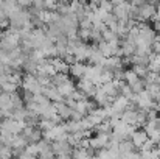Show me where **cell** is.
Masks as SVG:
<instances>
[{"label":"cell","instance_id":"cell-9","mask_svg":"<svg viewBox=\"0 0 160 159\" xmlns=\"http://www.w3.org/2000/svg\"><path fill=\"white\" fill-rule=\"evenodd\" d=\"M56 87H58V91L61 92V95H64L65 98H67V97H70V95H72V92L76 89V86H75V83H73L72 80H68V81H65V83H62V84L56 86Z\"/></svg>","mask_w":160,"mask_h":159},{"label":"cell","instance_id":"cell-4","mask_svg":"<svg viewBox=\"0 0 160 159\" xmlns=\"http://www.w3.org/2000/svg\"><path fill=\"white\" fill-rule=\"evenodd\" d=\"M148 139H149V136H148V133H146L145 130H138V128H137V130L131 134V140L134 142V145H135L138 150L145 145V142H146Z\"/></svg>","mask_w":160,"mask_h":159},{"label":"cell","instance_id":"cell-15","mask_svg":"<svg viewBox=\"0 0 160 159\" xmlns=\"http://www.w3.org/2000/svg\"><path fill=\"white\" fill-rule=\"evenodd\" d=\"M117 38H120L113 30H110V28H106L104 31H103V39L107 41V42H110V41H113V39H117Z\"/></svg>","mask_w":160,"mask_h":159},{"label":"cell","instance_id":"cell-16","mask_svg":"<svg viewBox=\"0 0 160 159\" xmlns=\"http://www.w3.org/2000/svg\"><path fill=\"white\" fill-rule=\"evenodd\" d=\"M11 156H14L11 147H6L5 145L3 148H0V158H11Z\"/></svg>","mask_w":160,"mask_h":159},{"label":"cell","instance_id":"cell-5","mask_svg":"<svg viewBox=\"0 0 160 159\" xmlns=\"http://www.w3.org/2000/svg\"><path fill=\"white\" fill-rule=\"evenodd\" d=\"M93 100L97 102V105L101 106V108H107V106L112 105V102H113V98H112V97H109L101 87H98V89H97V92H95V95H93Z\"/></svg>","mask_w":160,"mask_h":159},{"label":"cell","instance_id":"cell-7","mask_svg":"<svg viewBox=\"0 0 160 159\" xmlns=\"http://www.w3.org/2000/svg\"><path fill=\"white\" fill-rule=\"evenodd\" d=\"M0 109H5V111H14L12 95H11L9 92H5V91L0 92Z\"/></svg>","mask_w":160,"mask_h":159},{"label":"cell","instance_id":"cell-14","mask_svg":"<svg viewBox=\"0 0 160 159\" xmlns=\"http://www.w3.org/2000/svg\"><path fill=\"white\" fill-rule=\"evenodd\" d=\"M17 89H19V84H16V83H12V81H5L3 84H2V91H5V92H9V94H12V92H17Z\"/></svg>","mask_w":160,"mask_h":159},{"label":"cell","instance_id":"cell-12","mask_svg":"<svg viewBox=\"0 0 160 159\" xmlns=\"http://www.w3.org/2000/svg\"><path fill=\"white\" fill-rule=\"evenodd\" d=\"M140 77L137 75V72L134 70V69H126L124 70V81L128 83V84H132L134 81H137Z\"/></svg>","mask_w":160,"mask_h":159},{"label":"cell","instance_id":"cell-11","mask_svg":"<svg viewBox=\"0 0 160 159\" xmlns=\"http://www.w3.org/2000/svg\"><path fill=\"white\" fill-rule=\"evenodd\" d=\"M70 78H68V73H65V72H58L56 75H53V78H52V84L53 86H59V84H62V83H65V81H68Z\"/></svg>","mask_w":160,"mask_h":159},{"label":"cell","instance_id":"cell-2","mask_svg":"<svg viewBox=\"0 0 160 159\" xmlns=\"http://www.w3.org/2000/svg\"><path fill=\"white\" fill-rule=\"evenodd\" d=\"M76 87H78L86 97H93L95 92H97V89H98V86H97L92 80H89V78H86V77H82V78L78 80Z\"/></svg>","mask_w":160,"mask_h":159},{"label":"cell","instance_id":"cell-3","mask_svg":"<svg viewBox=\"0 0 160 159\" xmlns=\"http://www.w3.org/2000/svg\"><path fill=\"white\" fill-rule=\"evenodd\" d=\"M156 17V5L151 2H145L143 5H140V17L138 20H151Z\"/></svg>","mask_w":160,"mask_h":159},{"label":"cell","instance_id":"cell-8","mask_svg":"<svg viewBox=\"0 0 160 159\" xmlns=\"http://www.w3.org/2000/svg\"><path fill=\"white\" fill-rule=\"evenodd\" d=\"M56 105V111H58V114L62 117V120H68L70 117H72V111H73V108H70V106L65 103V100L64 102H58V103H54Z\"/></svg>","mask_w":160,"mask_h":159},{"label":"cell","instance_id":"cell-18","mask_svg":"<svg viewBox=\"0 0 160 159\" xmlns=\"http://www.w3.org/2000/svg\"><path fill=\"white\" fill-rule=\"evenodd\" d=\"M3 147H5V144H3V140L0 139V148H3Z\"/></svg>","mask_w":160,"mask_h":159},{"label":"cell","instance_id":"cell-10","mask_svg":"<svg viewBox=\"0 0 160 159\" xmlns=\"http://www.w3.org/2000/svg\"><path fill=\"white\" fill-rule=\"evenodd\" d=\"M137 111L138 109H124V112L121 115V120L126 122L128 125H135L137 126Z\"/></svg>","mask_w":160,"mask_h":159},{"label":"cell","instance_id":"cell-19","mask_svg":"<svg viewBox=\"0 0 160 159\" xmlns=\"http://www.w3.org/2000/svg\"><path fill=\"white\" fill-rule=\"evenodd\" d=\"M2 55H3V52H2V49H0V56H2Z\"/></svg>","mask_w":160,"mask_h":159},{"label":"cell","instance_id":"cell-6","mask_svg":"<svg viewBox=\"0 0 160 159\" xmlns=\"http://www.w3.org/2000/svg\"><path fill=\"white\" fill-rule=\"evenodd\" d=\"M86 69H87V66H86L82 61H76V62L70 64V75H72L75 80H79V78L84 77Z\"/></svg>","mask_w":160,"mask_h":159},{"label":"cell","instance_id":"cell-1","mask_svg":"<svg viewBox=\"0 0 160 159\" xmlns=\"http://www.w3.org/2000/svg\"><path fill=\"white\" fill-rule=\"evenodd\" d=\"M20 87H22V89H27V91H31V92H34V94H41V92H42V84L39 83V80L36 78L34 73H27V72H25Z\"/></svg>","mask_w":160,"mask_h":159},{"label":"cell","instance_id":"cell-13","mask_svg":"<svg viewBox=\"0 0 160 159\" xmlns=\"http://www.w3.org/2000/svg\"><path fill=\"white\" fill-rule=\"evenodd\" d=\"M132 69L137 72V75L140 78H145L148 75V72H149V67L148 66H143V64H132Z\"/></svg>","mask_w":160,"mask_h":159},{"label":"cell","instance_id":"cell-17","mask_svg":"<svg viewBox=\"0 0 160 159\" xmlns=\"http://www.w3.org/2000/svg\"><path fill=\"white\" fill-rule=\"evenodd\" d=\"M156 17H160V2L156 5Z\"/></svg>","mask_w":160,"mask_h":159}]
</instances>
